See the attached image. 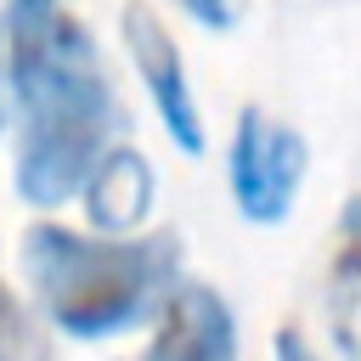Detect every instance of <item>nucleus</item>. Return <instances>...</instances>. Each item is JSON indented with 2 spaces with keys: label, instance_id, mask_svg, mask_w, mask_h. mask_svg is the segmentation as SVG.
<instances>
[{
  "label": "nucleus",
  "instance_id": "obj_4",
  "mask_svg": "<svg viewBox=\"0 0 361 361\" xmlns=\"http://www.w3.org/2000/svg\"><path fill=\"white\" fill-rule=\"evenodd\" d=\"M118 28H124L130 62H135V73H141V85H147L164 130L175 135V147H180V152H203V118H197V107H192L186 68H180V45H175V34L164 28V17H158L147 0H130L124 17H118Z\"/></svg>",
  "mask_w": 361,
  "mask_h": 361
},
{
  "label": "nucleus",
  "instance_id": "obj_2",
  "mask_svg": "<svg viewBox=\"0 0 361 361\" xmlns=\"http://www.w3.org/2000/svg\"><path fill=\"white\" fill-rule=\"evenodd\" d=\"M23 271L45 305V316L73 338H107L135 322L158 299L175 293L180 243L169 231L152 237H79L68 226H28Z\"/></svg>",
  "mask_w": 361,
  "mask_h": 361
},
{
  "label": "nucleus",
  "instance_id": "obj_10",
  "mask_svg": "<svg viewBox=\"0 0 361 361\" xmlns=\"http://www.w3.org/2000/svg\"><path fill=\"white\" fill-rule=\"evenodd\" d=\"M276 361H316L310 344L299 338V327H282V333H276Z\"/></svg>",
  "mask_w": 361,
  "mask_h": 361
},
{
  "label": "nucleus",
  "instance_id": "obj_5",
  "mask_svg": "<svg viewBox=\"0 0 361 361\" xmlns=\"http://www.w3.org/2000/svg\"><path fill=\"white\" fill-rule=\"evenodd\" d=\"M141 361H237L231 305L214 288H203V282H180L164 299L158 333H152Z\"/></svg>",
  "mask_w": 361,
  "mask_h": 361
},
{
  "label": "nucleus",
  "instance_id": "obj_6",
  "mask_svg": "<svg viewBox=\"0 0 361 361\" xmlns=\"http://www.w3.org/2000/svg\"><path fill=\"white\" fill-rule=\"evenodd\" d=\"M85 209H90V226L96 231H130L141 226V214L152 209V169L135 147H113L96 158V169L85 175Z\"/></svg>",
  "mask_w": 361,
  "mask_h": 361
},
{
  "label": "nucleus",
  "instance_id": "obj_8",
  "mask_svg": "<svg viewBox=\"0 0 361 361\" xmlns=\"http://www.w3.org/2000/svg\"><path fill=\"white\" fill-rule=\"evenodd\" d=\"M0 361H39L34 327H28V316H23V305L11 299L6 282H0Z\"/></svg>",
  "mask_w": 361,
  "mask_h": 361
},
{
  "label": "nucleus",
  "instance_id": "obj_1",
  "mask_svg": "<svg viewBox=\"0 0 361 361\" xmlns=\"http://www.w3.org/2000/svg\"><path fill=\"white\" fill-rule=\"evenodd\" d=\"M6 51L17 90V192L56 209L107 152L113 85L90 28L62 0H11Z\"/></svg>",
  "mask_w": 361,
  "mask_h": 361
},
{
  "label": "nucleus",
  "instance_id": "obj_3",
  "mask_svg": "<svg viewBox=\"0 0 361 361\" xmlns=\"http://www.w3.org/2000/svg\"><path fill=\"white\" fill-rule=\"evenodd\" d=\"M305 180V141L259 107H243L231 135V197L254 226H276Z\"/></svg>",
  "mask_w": 361,
  "mask_h": 361
},
{
  "label": "nucleus",
  "instance_id": "obj_7",
  "mask_svg": "<svg viewBox=\"0 0 361 361\" xmlns=\"http://www.w3.org/2000/svg\"><path fill=\"white\" fill-rule=\"evenodd\" d=\"M327 322L344 361H361V197L338 209V231L327 254Z\"/></svg>",
  "mask_w": 361,
  "mask_h": 361
},
{
  "label": "nucleus",
  "instance_id": "obj_9",
  "mask_svg": "<svg viewBox=\"0 0 361 361\" xmlns=\"http://www.w3.org/2000/svg\"><path fill=\"white\" fill-rule=\"evenodd\" d=\"M180 6H186L203 28H226V23H231V6H226V0H180Z\"/></svg>",
  "mask_w": 361,
  "mask_h": 361
}]
</instances>
